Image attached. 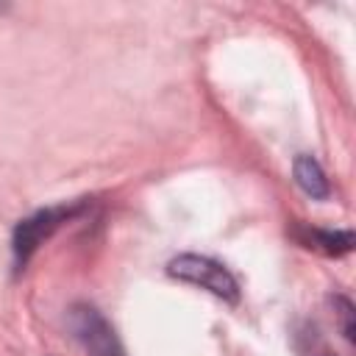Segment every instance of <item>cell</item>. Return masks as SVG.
I'll use <instances>...</instances> for the list:
<instances>
[{
	"instance_id": "obj_3",
	"label": "cell",
	"mask_w": 356,
	"mask_h": 356,
	"mask_svg": "<svg viewBox=\"0 0 356 356\" xmlns=\"http://www.w3.org/2000/svg\"><path fill=\"white\" fill-rule=\"evenodd\" d=\"M70 328L75 339L92 353V356H122V345L111 328V323L89 303H78L70 309Z\"/></svg>"
},
{
	"instance_id": "obj_4",
	"label": "cell",
	"mask_w": 356,
	"mask_h": 356,
	"mask_svg": "<svg viewBox=\"0 0 356 356\" xmlns=\"http://www.w3.org/2000/svg\"><path fill=\"white\" fill-rule=\"evenodd\" d=\"M292 175H295V184L312 197V200H325L331 195V186H328V178L323 172V167L317 164V159L300 153L295 156L292 161Z\"/></svg>"
},
{
	"instance_id": "obj_2",
	"label": "cell",
	"mask_w": 356,
	"mask_h": 356,
	"mask_svg": "<svg viewBox=\"0 0 356 356\" xmlns=\"http://www.w3.org/2000/svg\"><path fill=\"white\" fill-rule=\"evenodd\" d=\"M81 211V206H53V209H42V211H36V214H31V217H25V220H19L17 222V228H14V261H17V267H22L31 256H33V250L61 225V222H67L70 217H75Z\"/></svg>"
},
{
	"instance_id": "obj_1",
	"label": "cell",
	"mask_w": 356,
	"mask_h": 356,
	"mask_svg": "<svg viewBox=\"0 0 356 356\" xmlns=\"http://www.w3.org/2000/svg\"><path fill=\"white\" fill-rule=\"evenodd\" d=\"M167 273L172 278H178V281H186V284H195V286L211 292L220 300H228V303H236L239 300V284H236V278L220 261H214L209 256L181 253V256H175L167 264Z\"/></svg>"
},
{
	"instance_id": "obj_5",
	"label": "cell",
	"mask_w": 356,
	"mask_h": 356,
	"mask_svg": "<svg viewBox=\"0 0 356 356\" xmlns=\"http://www.w3.org/2000/svg\"><path fill=\"white\" fill-rule=\"evenodd\" d=\"M312 248H320L325 253H348L353 248L350 231H312Z\"/></svg>"
}]
</instances>
